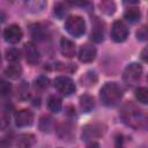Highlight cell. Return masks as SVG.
Here are the masks:
<instances>
[{
  "label": "cell",
  "mask_w": 148,
  "mask_h": 148,
  "mask_svg": "<svg viewBox=\"0 0 148 148\" xmlns=\"http://www.w3.org/2000/svg\"><path fill=\"white\" fill-rule=\"evenodd\" d=\"M120 118L124 124L133 128L143 127L146 124V117L142 110H140L133 103H125L120 110Z\"/></svg>",
  "instance_id": "1"
},
{
  "label": "cell",
  "mask_w": 148,
  "mask_h": 148,
  "mask_svg": "<svg viewBox=\"0 0 148 148\" xmlns=\"http://www.w3.org/2000/svg\"><path fill=\"white\" fill-rule=\"evenodd\" d=\"M99 97L105 106H117L123 98V90L116 82H106L99 90Z\"/></svg>",
  "instance_id": "2"
},
{
  "label": "cell",
  "mask_w": 148,
  "mask_h": 148,
  "mask_svg": "<svg viewBox=\"0 0 148 148\" xmlns=\"http://www.w3.org/2000/svg\"><path fill=\"white\" fill-rule=\"evenodd\" d=\"M65 29L73 37H81L86 31V22L79 15H71L66 18Z\"/></svg>",
  "instance_id": "3"
},
{
  "label": "cell",
  "mask_w": 148,
  "mask_h": 148,
  "mask_svg": "<svg viewBox=\"0 0 148 148\" xmlns=\"http://www.w3.org/2000/svg\"><path fill=\"white\" fill-rule=\"evenodd\" d=\"M142 75V67L140 64L138 62H131L126 66L124 74H123V79L125 81L126 84L133 87L135 84L139 83L140 79Z\"/></svg>",
  "instance_id": "4"
},
{
  "label": "cell",
  "mask_w": 148,
  "mask_h": 148,
  "mask_svg": "<svg viewBox=\"0 0 148 148\" xmlns=\"http://www.w3.org/2000/svg\"><path fill=\"white\" fill-rule=\"evenodd\" d=\"M53 86L64 96H69V95H72L75 91V83H74V81L71 77L66 76V75H61V76L56 77L53 80Z\"/></svg>",
  "instance_id": "5"
},
{
  "label": "cell",
  "mask_w": 148,
  "mask_h": 148,
  "mask_svg": "<svg viewBox=\"0 0 148 148\" xmlns=\"http://www.w3.org/2000/svg\"><path fill=\"white\" fill-rule=\"evenodd\" d=\"M128 36V29L126 27V24L123 21H114L111 28V38L113 42L116 43H121L124 40H126Z\"/></svg>",
  "instance_id": "6"
},
{
  "label": "cell",
  "mask_w": 148,
  "mask_h": 148,
  "mask_svg": "<svg viewBox=\"0 0 148 148\" xmlns=\"http://www.w3.org/2000/svg\"><path fill=\"white\" fill-rule=\"evenodd\" d=\"M23 56H24L27 62L30 64V65H36L40 59V54H39L38 49L31 42H28V43L24 44V46H23Z\"/></svg>",
  "instance_id": "7"
},
{
  "label": "cell",
  "mask_w": 148,
  "mask_h": 148,
  "mask_svg": "<svg viewBox=\"0 0 148 148\" xmlns=\"http://www.w3.org/2000/svg\"><path fill=\"white\" fill-rule=\"evenodd\" d=\"M22 30L17 24H10L8 25L3 31V38L6 42L10 44H16L22 39Z\"/></svg>",
  "instance_id": "8"
},
{
  "label": "cell",
  "mask_w": 148,
  "mask_h": 148,
  "mask_svg": "<svg viewBox=\"0 0 148 148\" xmlns=\"http://www.w3.org/2000/svg\"><path fill=\"white\" fill-rule=\"evenodd\" d=\"M34 123V113L28 109H22L15 113V124L18 127H27Z\"/></svg>",
  "instance_id": "9"
},
{
  "label": "cell",
  "mask_w": 148,
  "mask_h": 148,
  "mask_svg": "<svg viewBox=\"0 0 148 148\" xmlns=\"http://www.w3.org/2000/svg\"><path fill=\"white\" fill-rule=\"evenodd\" d=\"M96 58V49L92 45L84 44L80 47L79 51V60L81 62H91Z\"/></svg>",
  "instance_id": "10"
},
{
  "label": "cell",
  "mask_w": 148,
  "mask_h": 148,
  "mask_svg": "<svg viewBox=\"0 0 148 148\" xmlns=\"http://www.w3.org/2000/svg\"><path fill=\"white\" fill-rule=\"evenodd\" d=\"M60 52L64 57H67V58L74 57L75 52H76V47H75L74 42L68 39V38L62 37L60 39Z\"/></svg>",
  "instance_id": "11"
},
{
  "label": "cell",
  "mask_w": 148,
  "mask_h": 148,
  "mask_svg": "<svg viewBox=\"0 0 148 148\" xmlns=\"http://www.w3.org/2000/svg\"><path fill=\"white\" fill-rule=\"evenodd\" d=\"M91 40L95 43H101L104 39V24L99 20H95L92 23V29L90 34Z\"/></svg>",
  "instance_id": "12"
},
{
  "label": "cell",
  "mask_w": 148,
  "mask_h": 148,
  "mask_svg": "<svg viewBox=\"0 0 148 148\" xmlns=\"http://www.w3.org/2000/svg\"><path fill=\"white\" fill-rule=\"evenodd\" d=\"M103 134V131H102V127L99 125H87L84 128H83V132H82V139L83 140H89V139H92V138H98Z\"/></svg>",
  "instance_id": "13"
},
{
  "label": "cell",
  "mask_w": 148,
  "mask_h": 148,
  "mask_svg": "<svg viewBox=\"0 0 148 148\" xmlns=\"http://www.w3.org/2000/svg\"><path fill=\"white\" fill-rule=\"evenodd\" d=\"M35 145V135L31 133L20 134L16 141L17 148H31Z\"/></svg>",
  "instance_id": "14"
},
{
  "label": "cell",
  "mask_w": 148,
  "mask_h": 148,
  "mask_svg": "<svg viewBox=\"0 0 148 148\" xmlns=\"http://www.w3.org/2000/svg\"><path fill=\"white\" fill-rule=\"evenodd\" d=\"M80 108L83 112L88 113L95 108V99L90 95H82L80 97Z\"/></svg>",
  "instance_id": "15"
},
{
  "label": "cell",
  "mask_w": 148,
  "mask_h": 148,
  "mask_svg": "<svg viewBox=\"0 0 148 148\" xmlns=\"http://www.w3.org/2000/svg\"><path fill=\"white\" fill-rule=\"evenodd\" d=\"M124 17L131 23H136L141 18V12L138 7H130V8L126 9V12L124 14Z\"/></svg>",
  "instance_id": "16"
},
{
  "label": "cell",
  "mask_w": 148,
  "mask_h": 148,
  "mask_svg": "<svg viewBox=\"0 0 148 148\" xmlns=\"http://www.w3.org/2000/svg\"><path fill=\"white\" fill-rule=\"evenodd\" d=\"M5 74L6 76H8L9 79H13V80H16L21 76L22 74V67L18 65V64H12L9 65L6 71H5Z\"/></svg>",
  "instance_id": "17"
},
{
  "label": "cell",
  "mask_w": 148,
  "mask_h": 148,
  "mask_svg": "<svg viewBox=\"0 0 148 148\" xmlns=\"http://www.w3.org/2000/svg\"><path fill=\"white\" fill-rule=\"evenodd\" d=\"M47 106H49L50 111H52V112H54V113H58V112L61 110V106H62V104H61V98L58 97V96H56V95L50 96L49 99H47Z\"/></svg>",
  "instance_id": "18"
},
{
  "label": "cell",
  "mask_w": 148,
  "mask_h": 148,
  "mask_svg": "<svg viewBox=\"0 0 148 148\" xmlns=\"http://www.w3.org/2000/svg\"><path fill=\"white\" fill-rule=\"evenodd\" d=\"M81 82L82 84H84L86 87H91L97 82V75L95 72L89 71L86 74H83V76L81 77Z\"/></svg>",
  "instance_id": "19"
},
{
  "label": "cell",
  "mask_w": 148,
  "mask_h": 148,
  "mask_svg": "<svg viewBox=\"0 0 148 148\" xmlns=\"http://www.w3.org/2000/svg\"><path fill=\"white\" fill-rule=\"evenodd\" d=\"M53 128V119L50 116H44L39 121V130L42 132H50Z\"/></svg>",
  "instance_id": "20"
},
{
  "label": "cell",
  "mask_w": 148,
  "mask_h": 148,
  "mask_svg": "<svg viewBox=\"0 0 148 148\" xmlns=\"http://www.w3.org/2000/svg\"><path fill=\"white\" fill-rule=\"evenodd\" d=\"M6 58H7L8 61L16 64L21 59V51L15 49V47H10L6 51Z\"/></svg>",
  "instance_id": "21"
},
{
  "label": "cell",
  "mask_w": 148,
  "mask_h": 148,
  "mask_svg": "<svg viewBox=\"0 0 148 148\" xmlns=\"http://www.w3.org/2000/svg\"><path fill=\"white\" fill-rule=\"evenodd\" d=\"M135 97L136 99L142 103V104H147L148 103V89L145 87H140L135 90Z\"/></svg>",
  "instance_id": "22"
},
{
  "label": "cell",
  "mask_w": 148,
  "mask_h": 148,
  "mask_svg": "<svg viewBox=\"0 0 148 148\" xmlns=\"http://www.w3.org/2000/svg\"><path fill=\"white\" fill-rule=\"evenodd\" d=\"M28 9H30L31 12H39L42 10L45 6H46V2L45 1H39V0H34V1H28L25 2Z\"/></svg>",
  "instance_id": "23"
},
{
  "label": "cell",
  "mask_w": 148,
  "mask_h": 148,
  "mask_svg": "<svg viewBox=\"0 0 148 148\" xmlns=\"http://www.w3.org/2000/svg\"><path fill=\"white\" fill-rule=\"evenodd\" d=\"M49 87V79L45 75H39L35 79V88L38 90H44Z\"/></svg>",
  "instance_id": "24"
},
{
  "label": "cell",
  "mask_w": 148,
  "mask_h": 148,
  "mask_svg": "<svg viewBox=\"0 0 148 148\" xmlns=\"http://www.w3.org/2000/svg\"><path fill=\"white\" fill-rule=\"evenodd\" d=\"M44 34H45V30H44V27H42L40 24H34L31 27V36L34 38H37V39H40L44 37Z\"/></svg>",
  "instance_id": "25"
},
{
  "label": "cell",
  "mask_w": 148,
  "mask_h": 148,
  "mask_svg": "<svg viewBox=\"0 0 148 148\" xmlns=\"http://www.w3.org/2000/svg\"><path fill=\"white\" fill-rule=\"evenodd\" d=\"M114 9H116V6L112 1H104L101 3V10L108 15H111L114 13Z\"/></svg>",
  "instance_id": "26"
},
{
  "label": "cell",
  "mask_w": 148,
  "mask_h": 148,
  "mask_svg": "<svg viewBox=\"0 0 148 148\" xmlns=\"http://www.w3.org/2000/svg\"><path fill=\"white\" fill-rule=\"evenodd\" d=\"M66 13H67V8H66V6L64 3L59 2V3H57L54 6V15H56L57 18L61 20L66 15Z\"/></svg>",
  "instance_id": "27"
},
{
  "label": "cell",
  "mask_w": 148,
  "mask_h": 148,
  "mask_svg": "<svg viewBox=\"0 0 148 148\" xmlns=\"http://www.w3.org/2000/svg\"><path fill=\"white\" fill-rule=\"evenodd\" d=\"M12 91V86L6 80H0V95L1 96H8Z\"/></svg>",
  "instance_id": "28"
},
{
  "label": "cell",
  "mask_w": 148,
  "mask_h": 148,
  "mask_svg": "<svg viewBox=\"0 0 148 148\" xmlns=\"http://www.w3.org/2000/svg\"><path fill=\"white\" fill-rule=\"evenodd\" d=\"M18 95H20V97L22 99H25V98L29 97V87H28L27 82L23 81L20 84V87H18Z\"/></svg>",
  "instance_id": "29"
},
{
  "label": "cell",
  "mask_w": 148,
  "mask_h": 148,
  "mask_svg": "<svg viewBox=\"0 0 148 148\" xmlns=\"http://www.w3.org/2000/svg\"><path fill=\"white\" fill-rule=\"evenodd\" d=\"M136 36H138V39H141V40H145L147 38V28L143 25L142 28H140L136 32Z\"/></svg>",
  "instance_id": "30"
},
{
  "label": "cell",
  "mask_w": 148,
  "mask_h": 148,
  "mask_svg": "<svg viewBox=\"0 0 148 148\" xmlns=\"http://www.w3.org/2000/svg\"><path fill=\"white\" fill-rule=\"evenodd\" d=\"M8 126V120L3 114H0V131L5 130Z\"/></svg>",
  "instance_id": "31"
},
{
  "label": "cell",
  "mask_w": 148,
  "mask_h": 148,
  "mask_svg": "<svg viewBox=\"0 0 148 148\" xmlns=\"http://www.w3.org/2000/svg\"><path fill=\"white\" fill-rule=\"evenodd\" d=\"M116 148H124L123 147V140H121V136H117V140H116Z\"/></svg>",
  "instance_id": "32"
},
{
  "label": "cell",
  "mask_w": 148,
  "mask_h": 148,
  "mask_svg": "<svg viewBox=\"0 0 148 148\" xmlns=\"http://www.w3.org/2000/svg\"><path fill=\"white\" fill-rule=\"evenodd\" d=\"M87 148H99V145H98L97 142H95V141H92V142H90V143H88V146H87Z\"/></svg>",
  "instance_id": "33"
},
{
  "label": "cell",
  "mask_w": 148,
  "mask_h": 148,
  "mask_svg": "<svg viewBox=\"0 0 148 148\" xmlns=\"http://www.w3.org/2000/svg\"><path fill=\"white\" fill-rule=\"evenodd\" d=\"M7 146H8V143L5 140L0 139V148H7Z\"/></svg>",
  "instance_id": "34"
},
{
  "label": "cell",
  "mask_w": 148,
  "mask_h": 148,
  "mask_svg": "<svg viewBox=\"0 0 148 148\" xmlns=\"http://www.w3.org/2000/svg\"><path fill=\"white\" fill-rule=\"evenodd\" d=\"M146 52H147V49H145V50L142 51V56H141V58L143 59V61H146V60H147V57H146Z\"/></svg>",
  "instance_id": "35"
},
{
  "label": "cell",
  "mask_w": 148,
  "mask_h": 148,
  "mask_svg": "<svg viewBox=\"0 0 148 148\" xmlns=\"http://www.w3.org/2000/svg\"><path fill=\"white\" fill-rule=\"evenodd\" d=\"M0 65H1V56H0Z\"/></svg>",
  "instance_id": "36"
}]
</instances>
